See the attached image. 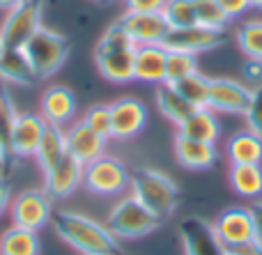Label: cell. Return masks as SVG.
Listing matches in <instances>:
<instances>
[{"label":"cell","instance_id":"1","mask_svg":"<svg viewBox=\"0 0 262 255\" xmlns=\"http://www.w3.org/2000/svg\"><path fill=\"white\" fill-rule=\"evenodd\" d=\"M53 228L67 246L81 255H124L120 239L108 230L106 223H99L92 216L81 212L58 210L53 216Z\"/></svg>","mask_w":262,"mask_h":255},{"label":"cell","instance_id":"2","mask_svg":"<svg viewBox=\"0 0 262 255\" xmlns=\"http://www.w3.org/2000/svg\"><path fill=\"white\" fill-rule=\"evenodd\" d=\"M131 196H136L154 216L168 219L180 205V189L177 184L161 170L140 166L131 173L129 179Z\"/></svg>","mask_w":262,"mask_h":255},{"label":"cell","instance_id":"3","mask_svg":"<svg viewBox=\"0 0 262 255\" xmlns=\"http://www.w3.org/2000/svg\"><path fill=\"white\" fill-rule=\"evenodd\" d=\"M69 51H72V44L67 37L46 26H41L23 46V53H26L37 81H44V78L58 74V69L67 62Z\"/></svg>","mask_w":262,"mask_h":255},{"label":"cell","instance_id":"4","mask_svg":"<svg viewBox=\"0 0 262 255\" xmlns=\"http://www.w3.org/2000/svg\"><path fill=\"white\" fill-rule=\"evenodd\" d=\"M108 230L118 239H143L161 225V219L154 216L136 196H122L108 212Z\"/></svg>","mask_w":262,"mask_h":255},{"label":"cell","instance_id":"5","mask_svg":"<svg viewBox=\"0 0 262 255\" xmlns=\"http://www.w3.org/2000/svg\"><path fill=\"white\" fill-rule=\"evenodd\" d=\"M131 173L115 156H99L83 168V187L97 196L113 198L129 189Z\"/></svg>","mask_w":262,"mask_h":255},{"label":"cell","instance_id":"6","mask_svg":"<svg viewBox=\"0 0 262 255\" xmlns=\"http://www.w3.org/2000/svg\"><path fill=\"white\" fill-rule=\"evenodd\" d=\"M41 0H23L9 9L0 26V41L5 49H23L26 41L41 28Z\"/></svg>","mask_w":262,"mask_h":255},{"label":"cell","instance_id":"7","mask_svg":"<svg viewBox=\"0 0 262 255\" xmlns=\"http://www.w3.org/2000/svg\"><path fill=\"white\" fill-rule=\"evenodd\" d=\"M9 216L14 225L28 230H41L53 216V198L46 189H26L9 202Z\"/></svg>","mask_w":262,"mask_h":255},{"label":"cell","instance_id":"8","mask_svg":"<svg viewBox=\"0 0 262 255\" xmlns=\"http://www.w3.org/2000/svg\"><path fill=\"white\" fill-rule=\"evenodd\" d=\"M177 233L182 239L184 255H226L228 248L219 239L214 223L200 219V216H186L180 221Z\"/></svg>","mask_w":262,"mask_h":255},{"label":"cell","instance_id":"9","mask_svg":"<svg viewBox=\"0 0 262 255\" xmlns=\"http://www.w3.org/2000/svg\"><path fill=\"white\" fill-rule=\"evenodd\" d=\"M251 87L235 78H209L207 108L214 113L244 115L251 104Z\"/></svg>","mask_w":262,"mask_h":255},{"label":"cell","instance_id":"10","mask_svg":"<svg viewBox=\"0 0 262 255\" xmlns=\"http://www.w3.org/2000/svg\"><path fill=\"white\" fill-rule=\"evenodd\" d=\"M118 21L131 35L136 46L163 44L170 32V26L161 12H124Z\"/></svg>","mask_w":262,"mask_h":255},{"label":"cell","instance_id":"11","mask_svg":"<svg viewBox=\"0 0 262 255\" xmlns=\"http://www.w3.org/2000/svg\"><path fill=\"white\" fill-rule=\"evenodd\" d=\"M111 122H113L111 138L129 141L138 136L147 124V106L136 97H122L111 104Z\"/></svg>","mask_w":262,"mask_h":255},{"label":"cell","instance_id":"12","mask_svg":"<svg viewBox=\"0 0 262 255\" xmlns=\"http://www.w3.org/2000/svg\"><path fill=\"white\" fill-rule=\"evenodd\" d=\"M214 230H216L219 239L223 242L226 248H235L239 244H246L255 239L253 219H251L249 207H228L219 214L214 221Z\"/></svg>","mask_w":262,"mask_h":255},{"label":"cell","instance_id":"13","mask_svg":"<svg viewBox=\"0 0 262 255\" xmlns=\"http://www.w3.org/2000/svg\"><path fill=\"white\" fill-rule=\"evenodd\" d=\"M44 131H46V120L39 113H35V110L21 113L18 110L16 122H14L12 129V145H9L12 147V156H21V159L35 156Z\"/></svg>","mask_w":262,"mask_h":255},{"label":"cell","instance_id":"14","mask_svg":"<svg viewBox=\"0 0 262 255\" xmlns=\"http://www.w3.org/2000/svg\"><path fill=\"white\" fill-rule=\"evenodd\" d=\"M83 168L85 166L81 161H76L72 154H64L62 159L58 161V166L44 173V189L51 198H69L78 187L83 184Z\"/></svg>","mask_w":262,"mask_h":255},{"label":"cell","instance_id":"15","mask_svg":"<svg viewBox=\"0 0 262 255\" xmlns=\"http://www.w3.org/2000/svg\"><path fill=\"white\" fill-rule=\"evenodd\" d=\"M223 44V32L212 30V28L203 26H191V28H180V30H170L163 41L166 49H177L186 51V53H205V51H214Z\"/></svg>","mask_w":262,"mask_h":255},{"label":"cell","instance_id":"16","mask_svg":"<svg viewBox=\"0 0 262 255\" xmlns=\"http://www.w3.org/2000/svg\"><path fill=\"white\" fill-rule=\"evenodd\" d=\"M106 141H108V138L99 136V133L92 131V129L83 122L72 124V127L64 131L67 154H72L74 159L81 161L83 166H88L90 161L106 154Z\"/></svg>","mask_w":262,"mask_h":255},{"label":"cell","instance_id":"17","mask_svg":"<svg viewBox=\"0 0 262 255\" xmlns=\"http://www.w3.org/2000/svg\"><path fill=\"white\" fill-rule=\"evenodd\" d=\"M76 113V95L67 85H49L39 97V115L46 124L64 127Z\"/></svg>","mask_w":262,"mask_h":255},{"label":"cell","instance_id":"18","mask_svg":"<svg viewBox=\"0 0 262 255\" xmlns=\"http://www.w3.org/2000/svg\"><path fill=\"white\" fill-rule=\"evenodd\" d=\"M166 55L168 49L163 44L136 46V62H134L136 81L152 83V85L166 83Z\"/></svg>","mask_w":262,"mask_h":255},{"label":"cell","instance_id":"19","mask_svg":"<svg viewBox=\"0 0 262 255\" xmlns=\"http://www.w3.org/2000/svg\"><path fill=\"white\" fill-rule=\"evenodd\" d=\"M175 159L182 168L189 170H207L216 164L219 152L216 145L212 143H203V141H193V138L186 136H175Z\"/></svg>","mask_w":262,"mask_h":255},{"label":"cell","instance_id":"20","mask_svg":"<svg viewBox=\"0 0 262 255\" xmlns=\"http://www.w3.org/2000/svg\"><path fill=\"white\" fill-rule=\"evenodd\" d=\"M134 62H136V49L95 53V64H97V69H99V74L106 81L118 83V85H127V83L136 81Z\"/></svg>","mask_w":262,"mask_h":255},{"label":"cell","instance_id":"21","mask_svg":"<svg viewBox=\"0 0 262 255\" xmlns=\"http://www.w3.org/2000/svg\"><path fill=\"white\" fill-rule=\"evenodd\" d=\"M226 159L230 161V166L262 164V138L251 129L232 133L226 143Z\"/></svg>","mask_w":262,"mask_h":255},{"label":"cell","instance_id":"22","mask_svg":"<svg viewBox=\"0 0 262 255\" xmlns=\"http://www.w3.org/2000/svg\"><path fill=\"white\" fill-rule=\"evenodd\" d=\"M177 133L186 136V138H193V141H203V143L216 145L219 136H221V122H219L214 110L203 106V108H195L193 113L177 127Z\"/></svg>","mask_w":262,"mask_h":255},{"label":"cell","instance_id":"23","mask_svg":"<svg viewBox=\"0 0 262 255\" xmlns=\"http://www.w3.org/2000/svg\"><path fill=\"white\" fill-rule=\"evenodd\" d=\"M0 78L5 83H12L18 87H32L37 83V76L28 62L23 49H5L0 58Z\"/></svg>","mask_w":262,"mask_h":255},{"label":"cell","instance_id":"24","mask_svg":"<svg viewBox=\"0 0 262 255\" xmlns=\"http://www.w3.org/2000/svg\"><path fill=\"white\" fill-rule=\"evenodd\" d=\"M67 154V143H64V129L55 127V124H46V131L37 147V166L41 168V173H49L53 166H58V161Z\"/></svg>","mask_w":262,"mask_h":255},{"label":"cell","instance_id":"25","mask_svg":"<svg viewBox=\"0 0 262 255\" xmlns=\"http://www.w3.org/2000/svg\"><path fill=\"white\" fill-rule=\"evenodd\" d=\"M157 108L161 110V115L168 120V122L180 127V124L195 110V106L189 104L170 83H161V85L157 87Z\"/></svg>","mask_w":262,"mask_h":255},{"label":"cell","instance_id":"26","mask_svg":"<svg viewBox=\"0 0 262 255\" xmlns=\"http://www.w3.org/2000/svg\"><path fill=\"white\" fill-rule=\"evenodd\" d=\"M0 255H39V235L21 225H9L0 235Z\"/></svg>","mask_w":262,"mask_h":255},{"label":"cell","instance_id":"27","mask_svg":"<svg viewBox=\"0 0 262 255\" xmlns=\"http://www.w3.org/2000/svg\"><path fill=\"white\" fill-rule=\"evenodd\" d=\"M228 184L230 189L242 198H255L262 196V166H230L228 170Z\"/></svg>","mask_w":262,"mask_h":255},{"label":"cell","instance_id":"28","mask_svg":"<svg viewBox=\"0 0 262 255\" xmlns=\"http://www.w3.org/2000/svg\"><path fill=\"white\" fill-rule=\"evenodd\" d=\"M16 115H18V108L14 104V99L3 92L0 95V164L12 156V129H14V122H16Z\"/></svg>","mask_w":262,"mask_h":255},{"label":"cell","instance_id":"29","mask_svg":"<svg viewBox=\"0 0 262 255\" xmlns=\"http://www.w3.org/2000/svg\"><path fill=\"white\" fill-rule=\"evenodd\" d=\"M182 97H184L189 104H193L195 108H203L207 106V92H209V78L205 74L195 72V74H189V76L180 78V81L170 83Z\"/></svg>","mask_w":262,"mask_h":255},{"label":"cell","instance_id":"30","mask_svg":"<svg viewBox=\"0 0 262 255\" xmlns=\"http://www.w3.org/2000/svg\"><path fill=\"white\" fill-rule=\"evenodd\" d=\"M237 44L246 58L262 64V18L246 21L237 30Z\"/></svg>","mask_w":262,"mask_h":255},{"label":"cell","instance_id":"31","mask_svg":"<svg viewBox=\"0 0 262 255\" xmlns=\"http://www.w3.org/2000/svg\"><path fill=\"white\" fill-rule=\"evenodd\" d=\"M198 72V58L193 53L177 49H168L166 55V83H175L180 78L189 76V74Z\"/></svg>","mask_w":262,"mask_h":255},{"label":"cell","instance_id":"32","mask_svg":"<svg viewBox=\"0 0 262 255\" xmlns=\"http://www.w3.org/2000/svg\"><path fill=\"white\" fill-rule=\"evenodd\" d=\"M161 14L168 21L170 30L198 26L195 23V12H193V0H166Z\"/></svg>","mask_w":262,"mask_h":255},{"label":"cell","instance_id":"33","mask_svg":"<svg viewBox=\"0 0 262 255\" xmlns=\"http://www.w3.org/2000/svg\"><path fill=\"white\" fill-rule=\"evenodd\" d=\"M193 12H195V23L203 28H212V30H221L228 26L230 16L221 9L216 0H193Z\"/></svg>","mask_w":262,"mask_h":255},{"label":"cell","instance_id":"34","mask_svg":"<svg viewBox=\"0 0 262 255\" xmlns=\"http://www.w3.org/2000/svg\"><path fill=\"white\" fill-rule=\"evenodd\" d=\"M120 49H136V44L129 32L124 30L122 23L115 21L113 26L106 28V32L99 37V41H97V46H95V53H106V51H120Z\"/></svg>","mask_w":262,"mask_h":255},{"label":"cell","instance_id":"35","mask_svg":"<svg viewBox=\"0 0 262 255\" xmlns=\"http://www.w3.org/2000/svg\"><path fill=\"white\" fill-rule=\"evenodd\" d=\"M81 122L88 124V127H90L92 131H97L99 136L111 138V131H113V122H111V106H106V104L90 106V108L85 110V115H83Z\"/></svg>","mask_w":262,"mask_h":255},{"label":"cell","instance_id":"36","mask_svg":"<svg viewBox=\"0 0 262 255\" xmlns=\"http://www.w3.org/2000/svg\"><path fill=\"white\" fill-rule=\"evenodd\" d=\"M246 118V129H251L253 133H258L262 138V85L253 87L251 92V104L244 113Z\"/></svg>","mask_w":262,"mask_h":255},{"label":"cell","instance_id":"37","mask_svg":"<svg viewBox=\"0 0 262 255\" xmlns=\"http://www.w3.org/2000/svg\"><path fill=\"white\" fill-rule=\"evenodd\" d=\"M166 0H124L127 12H161Z\"/></svg>","mask_w":262,"mask_h":255},{"label":"cell","instance_id":"38","mask_svg":"<svg viewBox=\"0 0 262 255\" xmlns=\"http://www.w3.org/2000/svg\"><path fill=\"white\" fill-rule=\"evenodd\" d=\"M216 3L221 5V9L230 18L242 16V14H246L251 7H253V5H251V0H216Z\"/></svg>","mask_w":262,"mask_h":255},{"label":"cell","instance_id":"39","mask_svg":"<svg viewBox=\"0 0 262 255\" xmlns=\"http://www.w3.org/2000/svg\"><path fill=\"white\" fill-rule=\"evenodd\" d=\"M228 251L237 253V255H262V242L260 239H251L246 244H239L235 248H228Z\"/></svg>","mask_w":262,"mask_h":255},{"label":"cell","instance_id":"40","mask_svg":"<svg viewBox=\"0 0 262 255\" xmlns=\"http://www.w3.org/2000/svg\"><path fill=\"white\" fill-rule=\"evenodd\" d=\"M251 219H253V230H255V239L262 242V200H255L253 205L249 207Z\"/></svg>","mask_w":262,"mask_h":255},{"label":"cell","instance_id":"41","mask_svg":"<svg viewBox=\"0 0 262 255\" xmlns=\"http://www.w3.org/2000/svg\"><path fill=\"white\" fill-rule=\"evenodd\" d=\"M9 202H12V191H9V184L5 177H0V216L9 210Z\"/></svg>","mask_w":262,"mask_h":255},{"label":"cell","instance_id":"42","mask_svg":"<svg viewBox=\"0 0 262 255\" xmlns=\"http://www.w3.org/2000/svg\"><path fill=\"white\" fill-rule=\"evenodd\" d=\"M23 0H0V9H5V12H9V9H14L16 5H21Z\"/></svg>","mask_w":262,"mask_h":255},{"label":"cell","instance_id":"43","mask_svg":"<svg viewBox=\"0 0 262 255\" xmlns=\"http://www.w3.org/2000/svg\"><path fill=\"white\" fill-rule=\"evenodd\" d=\"M251 5H253L255 9H262V0H251Z\"/></svg>","mask_w":262,"mask_h":255},{"label":"cell","instance_id":"44","mask_svg":"<svg viewBox=\"0 0 262 255\" xmlns=\"http://www.w3.org/2000/svg\"><path fill=\"white\" fill-rule=\"evenodd\" d=\"M3 51H5V46H3V41H0V58H3Z\"/></svg>","mask_w":262,"mask_h":255},{"label":"cell","instance_id":"45","mask_svg":"<svg viewBox=\"0 0 262 255\" xmlns=\"http://www.w3.org/2000/svg\"><path fill=\"white\" fill-rule=\"evenodd\" d=\"M226 255H237V253H232V251H228V253H226Z\"/></svg>","mask_w":262,"mask_h":255},{"label":"cell","instance_id":"46","mask_svg":"<svg viewBox=\"0 0 262 255\" xmlns=\"http://www.w3.org/2000/svg\"><path fill=\"white\" fill-rule=\"evenodd\" d=\"M101 3H106V0H101Z\"/></svg>","mask_w":262,"mask_h":255},{"label":"cell","instance_id":"47","mask_svg":"<svg viewBox=\"0 0 262 255\" xmlns=\"http://www.w3.org/2000/svg\"><path fill=\"white\" fill-rule=\"evenodd\" d=\"M0 95H3V92H0Z\"/></svg>","mask_w":262,"mask_h":255}]
</instances>
